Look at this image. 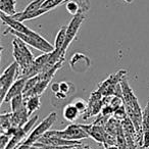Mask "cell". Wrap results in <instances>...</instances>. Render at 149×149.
<instances>
[{"label":"cell","instance_id":"obj_20","mask_svg":"<svg viewBox=\"0 0 149 149\" xmlns=\"http://www.w3.org/2000/svg\"><path fill=\"white\" fill-rule=\"evenodd\" d=\"M114 118H118V120H126V118H128V113H127V109H126V106H125V104H123L120 107H118V109L114 111L113 113Z\"/></svg>","mask_w":149,"mask_h":149},{"label":"cell","instance_id":"obj_8","mask_svg":"<svg viewBox=\"0 0 149 149\" xmlns=\"http://www.w3.org/2000/svg\"><path fill=\"white\" fill-rule=\"evenodd\" d=\"M27 80L26 78H21L15 80V83L11 85V87L9 88V90L7 91L6 96L4 98V101L3 102H8L11 101V99L19 95H23L24 93V89H25L26 83H27Z\"/></svg>","mask_w":149,"mask_h":149},{"label":"cell","instance_id":"obj_5","mask_svg":"<svg viewBox=\"0 0 149 149\" xmlns=\"http://www.w3.org/2000/svg\"><path fill=\"white\" fill-rule=\"evenodd\" d=\"M91 62H90V59L83 53H74L72 55L70 59V68H72L74 72H82L87 70V68L90 66Z\"/></svg>","mask_w":149,"mask_h":149},{"label":"cell","instance_id":"obj_13","mask_svg":"<svg viewBox=\"0 0 149 149\" xmlns=\"http://www.w3.org/2000/svg\"><path fill=\"white\" fill-rule=\"evenodd\" d=\"M11 109L13 112H17L26 107V102L23 95H19L11 99Z\"/></svg>","mask_w":149,"mask_h":149},{"label":"cell","instance_id":"obj_4","mask_svg":"<svg viewBox=\"0 0 149 149\" xmlns=\"http://www.w3.org/2000/svg\"><path fill=\"white\" fill-rule=\"evenodd\" d=\"M84 21H85V13H78V15H74L72 19H70V24L68 25V30H66L65 43H64L62 49L60 50L61 58H64V55H65V52L68 50V46L74 40V38H76V36H77L78 32L80 30V27H81Z\"/></svg>","mask_w":149,"mask_h":149},{"label":"cell","instance_id":"obj_21","mask_svg":"<svg viewBox=\"0 0 149 149\" xmlns=\"http://www.w3.org/2000/svg\"><path fill=\"white\" fill-rule=\"evenodd\" d=\"M38 118L39 116H33V118H31L29 120H28L27 123H26L25 125L23 126V129H24V131H25L27 134H29L30 132H31V130L33 129V127H34V125L36 124V122L38 120Z\"/></svg>","mask_w":149,"mask_h":149},{"label":"cell","instance_id":"obj_16","mask_svg":"<svg viewBox=\"0 0 149 149\" xmlns=\"http://www.w3.org/2000/svg\"><path fill=\"white\" fill-rule=\"evenodd\" d=\"M30 149H77V146H53V145H45L36 142L34 145H32Z\"/></svg>","mask_w":149,"mask_h":149},{"label":"cell","instance_id":"obj_22","mask_svg":"<svg viewBox=\"0 0 149 149\" xmlns=\"http://www.w3.org/2000/svg\"><path fill=\"white\" fill-rule=\"evenodd\" d=\"M74 104L76 105V107L79 109V111L81 112V114L82 113H85V111L87 110V108H88V103H86V102L84 101L83 99L77 100L76 102H74Z\"/></svg>","mask_w":149,"mask_h":149},{"label":"cell","instance_id":"obj_14","mask_svg":"<svg viewBox=\"0 0 149 149\" xmlns=\"http://www.w3.org/2000/svg\"><path fill=\"white\" fill-rule=\"evenodd\" d=\"M0 126H1L2 133L13 127V123H11V112H6V113H2L0 116Z\"/></svg>","mask_w":149,"mask_h":149},{"label":"cell","instance_id":"obj_15","mask_svg":"<svg viewBox=\"0 0 149 149\" xmlns=\"http://www.w3.org/2000/svg\"><path fill=\"white\" fill-rule=\"evenodd\" d=\"M46 0H33L31 3L28 4V6L24 9L22 13H34V11H37L39 9L42 8L43 6L44 2H45Z\"/></svg>","mask_w":149,"mask_h":149},{"label":"cell","instance_id":"obj_28","mask_svg":"<svg viewBox=\"0 0 149 149\" xmlns=\"http://www.w3.org/2000/svg\"><path fill=\"white\" fill-rule=\"evenodd\" d=\"M123 1H125V2H127V3H132L134 0H123Z\"/></svg>","mask_w":149,"mask_h":149},{"label":"cell","instance_id":"obj_1","mask_svg":"<svg viewBox=\"0 0 149 149\" xmlns=\"http://www.w3.org/2000/svg\"><path fill=\"white\" fill-rule=\"evenodd\" d=\"M56 120H57V114H56V112L53 111V112H51V113H49L31 133H30L28 138L26 139L23 143L29 145V146L34 145L36 142L39 141V139L41 138V137H43L44 135L50 130V128L53 126L54 123L56 122Z\"/></svg>","mask_w":149,"mask_h":149},{"label":"cell","instance_id":"obj_23","mask_svg":"<svg viewBox=\"0 0 149 149\" xmlns=\"http://www.w3.org/2000/svg\"><path fill=\"white\" fill-rule=\"evenodd\" d=\"M9 141H10V137L7 136L6 134L2 133L0 136V149H5L8 145Z\"/></svg>","mask_w":149,"mask_h":149},{"label":"cell","instance_id":"obj_7","mask_svg":"<svg viewBox=\"0 0 149 149\" xmlns=\"http://www.w3.org/2000/svg\"><path fill=\"white\" fill-rule=\"evenodd\" d=\"M0 17H1V21L4 25L8 26V28H11L13 30L17 32H21V33L29 34L31 32V29L28 28L25 24H23V22H19L17 19H13L11 15H7L5 13H0Z\"/></svg>","mask_w":149,"mask_h":149},{"label":"cell","instance_id":"obj_12","mask_svg":"<svg viewBox=\"0 0 149 149\" xmlns=\"http://www.w3.org/2000/svg\"><path fill=\"white\" fill-rule=\"evenodd\" d=\"M66 30H68V26H62L57 32V35L55 37V41H54V48L56 51H59L62 49L64 43H65L66 39Z\"/></svg>","mask_w":149,"mask_h":149},{"label":"cell","instance_id":"obj_27","mask_svg":"<svg viewBox=\"0 0 149 149\" xmlns=\"http://www.w3.org/2000/svg\"><path fill=\"white\" fill-rule=\"evenodd\" d=\"M105 149H120L118 146H116V145H108V146L105 147Z\"/></svg>","mask_w":149,"mask_h":149},{"label":"cell","instance_id":"obj_19","mask_svg":"<svg viewBox=\"0 0 149 149\" xmlns=\"http://www.w3.org/2000/svg\"><path fill=\"white\" fill-rule=\"evenodd\" d=\"M72 90H74V86L70 82H60V92L63 93L64 95L68 96V94H70V92H72Z\"/></svg>","mask_w":149,"mask_h":149},{"label":"cell","instance_id":"obj_2","mask_svg":"<svg viewBox=\"0 0 149 149\" xmlns=\"http://www.w3.org/2000/svg\"><path fill=\"white\" fill-rule=\"evenodd\" d=\"M19 70V65L17 61H15L9 66H7L1 74V77H0V104L3 103L7 91L17 80Z\"/></svg>","mask_w":149,"mask_h":149},{"label":"cell","instance_id":"obj_25","mask_svg":"<svg viewBox=\"0 0 149 149\" xmlns=\"http://www.w3.org/2000/svg\"><path fill=\"white\" fill-rule=\"evenodd\" d=\"M50 89H51V91L53 92L54 94L59 92L60 91V83H53L51 85V87H50Z\"/></svg>","mask_w":149,"mask_h":149},{"label":"cell","instance_id":"obj_17","mask_svg":"<svg viewBox=\"0 0 149 149\" xmlns=\"http://www.w3.org/2000/svg\"><path fill=\"white\" fill-rule=\"evenodd\" d=\"M65 1H68V0H46L45 2H44L43 6H42V8L50 11V10H52V9L55 8V7H57L58 5L65 2Z\"/></svg>","mask_w":149,"mask_h":149},{"label":"cell","instance_id":"obj_24","mask_svg":"<svg viewBox=\"0 0 149 149\" xmlns=\"http://www.w3.org/2000/svg\"><path fill=\"white\" fill-rule=\"evenodd\" d=\"M142 148H149V130L143 131L142 135V145H141Z\"/></svg>","mask_w":149,"mask_h":149},{"label":"cell","instance_id":"obj_3","mask_svg":"<svg viewBox=\"0 0 149 149\" xmlns=\"http://www.w3.org/2000/svg\"><path fill=\"white\" fill-rule=\"evenodd\" d=\"M45 135L48 136H56L59 138H63L66 140H74V141H81L83 139H87L89 137L88 133L81 127V125L72 124L68 126L63 130H53L48 131Z\"/></svg>","mask_w":149,"mask_h":149},{"label":"cell","instance_id":"obj_26","mask_svg":"<svg viewBox=\"0 0 149 149\" xmlns=\"http://www.w3.org/2000/svg\"><path fill=\"white\" fill-rule=\"evenodd\" d=\"M77 149H91L89 146H87V145H85V146H83L82 144L80 145H77Z\"/></svg>","mask_w":149,"mask_h":149},{"label":"cell","instance_id":"obj_11","mask_svg":"<svg viewBox=\"0 0 149 149\" xmlns=\"http://www.w3.org/2000/svg\"><path fill=\"white\" fill-rule=\"evenodd\" d=\"M15 5V0H0V10L7 15H13L17 13Z\"/></svg>","mask_w":149,"mask_h":149},{"label":"cell","instance_id":"obj_9","mask_svg":"<svg viewBox=\"0 0 149 149\" xmlns=\"http://www.w3.org/2000/svg\"><path fill=\"white\" fill-rule=\"evenodd\" d=\"M80 114H81V112L79 111V109L76 107L74 103L68 104L63 108V118L68 122H74L79 118Z\"/></svg>","mask_w":149,"mask_h":149},{"label":"cell","instance_id":"obj_18","mask_svg":"<svg viewBox=\"0 0 149 149\" xmlns=\"http://www.w3.org/2000/svg\"><path fill=\"white\" fill-rule=\"evenodd\" d=\"M142 126L143 131L149 130V101L142 111Z\"/></svg>","mask_w":149,"mask_h":149},{"label":"cell","instance_id":"obj_10","mask_svg":"<svg viewBox=\"0 0 149 149\" xmlns=\"http://www.w3.org/2000/svg\"><path fill=\"white\" fill-rule=\"evenodd\" d=\"M26 102V107L28 109V113L31 116L34 111L39 109L40 105H41V101H40V95H33L30 96L28 98H24Z\"/></svg>","mask_w":149,"mask_h":149},{"label":"cell","instance_id":"obj_6","mask_svg":"<svg viewBox=\"0 0 149 149\" xmlns=\"http://www.w3.org/2000/svg\"><path fill=\"white\" fill-rule=\"evenodd\" d=\"M81 127L88 133L89 137L93 138L100 144H105L106 146V131L102 126L97 125H81Z\"/></svg>","mask_w":149,"mask_h":149}]
</instances>
